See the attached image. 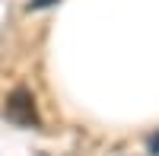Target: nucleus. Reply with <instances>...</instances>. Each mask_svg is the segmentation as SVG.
<instances>
[{
  "instance_id": "1",
  "label": "nucleus",
  "mask_w": 159,
  "mask_h": 156,
  "mask_svg": "<svg viewBox=\"0 0 159 156\" xmlns=\"http://www.w3.org/2000/svg\"><path fill=\"white\" fill-rule=\"evenodd\" d=\"M3 115L13 124H19V127H42V118H38V108H35V96L25 86H16L7 96Z\"/></svg>"
},
{
  "instance_id": "2",
  "label": "nucleus",
  "mask_w": 159,
  "mask_h": 156,
  "mask_svg": "<svg viewBox=\"0 0 159 156\" xmlns=\"http://www.w3.org/2000/svg\"><path fill=\"white\" fill-rule=\"evenodd\" d=\"M57 0H29V10H45V7H54Z\"/></svg>"
},
{
  "instance_id": "3",
  "label": "nucleus",
  "mask_w": 159,
  "mask_h": 156,
  "mask_svg": "<svg viewBox=\"0 0 159 156\" xmlns=\"http://www.w3.org/2000/svg\"><path fill=\"white\" fill-rule=\"evenodd\" d=\"M150 153H153V156H159V134L153 137V144H150Z\"/></svg>"
}]
</instances>
